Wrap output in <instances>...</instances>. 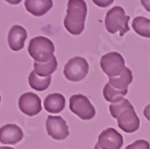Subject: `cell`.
<instances>
[{"label":"cell","mask_w":150,"mask_h":149,"mask_svg":"<svg viewBox=\"0 0 150 149\" xmlns=\"http://www.w3.org/2000/svg\"><path fill=\"white\" fill-rule=\"evenodd\" d=\"M87 4L84 0H68L64 26L69 34L78 36L84 31Z\"/></svg>","instance_id":"1"},{"label":"cell","mask_w":150,"mask_h":149,"mask_svg":"<svg viewBox=\"0 0 150 149\" xmlns=\"http://www.w3.org/2000/svg\"><path fill=\"white\" fill-rule=\"evenodd\" d=\"M55 45L53 41L43 36L33 38L28 45V54L36 62H46L54 57Z\"/></svg>","instance_id":"2"},{"label":"cell","mask_w":150,"mask_h":149,"mask_svg":"<svg viewBox=\"0 0 150 149\" xmlns=\"http://www.w3.org/2000/svg\"><path fill=\"white\" fill-rule=\"evenodd\" d=\"M130 17L126 15L124 9L121 6H115L109 10L105 17V28L106 31L110 34H115L120 32V36L125 35L129 32V22Z\"/></svg>","instance_id":"3"},{"label":"cell","mask_w":150,"mask_h":149,"mask_svg":"<svg viewBox=\"0 0 150 149\" xmlns=\"http://www.w3.org/2000/svg\"><path fill=\"white\" fill-rule=\"evenodd\" d=\"M69 108L76 116L84 121L91 120L96 116V108L84 94L71 96L69 99Z\"/></svg>","instance_id":"4"},{"label":"cell","mask_w":150,"mask_h":149,"mask_svg":"<svg viewBox=\"0 0 150 149\" xmlns=\"http://www.w3.org/2000/svg\"><path fill=\"white\" fill-rule=\"evenodd\" d=\"M89 65L87 61L82 57H74L65 64L64 74L65 78L71 82H78L81 81L87 76Z\"/></svg>","instance_id":"5"},{"label":"cell","mask_w":150,"mask_h":149,"mask_svg":"<svg viewBox=\"0 0 150 149\" xmlns=\"http://www.w3.org/2000/svg\"><path fill=\"white\" fill-rule=\"evenodd\" d=\"M101 68L108 77H117L125 68V60L121 54L115 52L108 53L101 58Z\"/></svg>","instance_id":"6"},{"label":"cell","mask_w":150,"mask_h":149,"mask_svg":"<svg viewBox=\"0 0 150 149\" xmlns=\"http://www.w3.org/2000/svg\"><path fill=\"white\" fill-rule=\"evenodd\" d=\"M117 120H118V126L120 127V129L127 133H132L140 128V119L132 104L128 105L125 109L122 110L117 117Z\"/></svg>","instance_id":"7"},{"label":"cell","mask_w":150,"mask_h":149,"mask_svg":"<svg viewBox=\"0 0 150 149\" xmlns=\"http://www.w3.org/2000/svg\"><path fill=\"white\" fill-rule=\"evenodd\" d=\"M46 131L53 139L61 141L68 137V126L65 120L59 116H48L46 120Z\"/></svg>","instance_id":"8"},{"label":"cell","mask_w":150,"mask_h":149,"mask_svg":"<svg viewBox=\"0 0 150 149\" xmlns=\"http://www.w3.org/2000/svg\"><path fill=\"white\" fill-rule=\"evenodd\" d=\"M124 143L122 134L115 128L103 130L98 138V144L102 149H121Z\"/></svg>","instance_id":"9"},{"label":"cell","mask_w":150,"mask_h":149,"mask_svg":"<svg viewBox=\"0 0 150 149\" xmlns=\"http://www.w3.org/2000/svg\"><path fill=\"white\" fill-rule=\"evenodd\" d=\"M19 109L26 116H36L42 110L41 100L36 94L33 92H25L19 98L18 101Z\"/></svg>","instance_id":"10"},{"label":"cell","mask_w":150,"mask_h":149,"mask_svg":"<svg viewBox=\"0 0 150 149\" xmlns=\"http://www.w3.org/2000/svg\"><path fill=\"white\" fill-rule=\"evenodd\" d=\"M23 131L16 124H6L0 128V142L2 144L15 145L22 140Z\"/></svg>","instance_id":"11"},{"label":"cell","mask_w":150,"mask_h":149,"mask_svg":"<svg viewBox=\"0 0 150 149\" xmlns=\"http://www.w3.org/2000/svg\"><path fill=\"white\" fill-rule=\"evenodd\" d=\"M28 38V32L21 25H14L8 36V42L11 50L18 52L23 48L25 40Z\"/></svg>","instance_id":"12"},{"label":"cell","mask_w":150,"mask_h":149,"mask_svg":"<svg viewBox=\"0 0 150 149\" xmlns=\"http://www.w3.org/2000/svg\"><path fill=\"white\" fill-rule=\"evenodd\" d=\"M53 0H25L24 5L28 13L36 17L45 15L53 8Z\"/></svg>","instance_id":"13"},{"label":"cell","mask_w":150,"mask_h":149,"mask_svg":"<svg viewBox=\"0 0 150 149\" xmlns=\"http://www.w3.org/2000/svg\"><path fill=\"white\" fill-rule=\"evenodd\" d=\"M65 107V98L61 94H50L44 100V108L50 114H59Z\"/></svg>","instance_id":"14"},{"label":"cell","mask_w":150,"mask_h":149,"mask_svg":"<svg viewBox=\"0 0 150 149\" xmlns=\"http://www.w3.org/2000/svg\"><path fill=\"white\" fill-rule=\"evenodd\" d=\"M133 80L132 72L129 67H125L124 70L117 77H111L108 80V83L115 88L118 89H128L129 84H131Z\"/></svg>","instance_id":"15"},{"label":"cell","mask_w":150,"mask_h":149,"mask_svg":"<svg viewBox=\"0 0 150 149\" xmlns=\"http://www.w3.org/2000/svg\"><path fill=\"white\" fill-rule=\"evenodd\" d=\"M58 67V61L54 56L46 62H34V70L41 77H50L56 72Z\"/></svg>","instance_id":"16"},{"label":"cell","mask_w":150,"mask_h":149,"mask_svg":"<svg viewBox=\"0 0 150 149\" xmlns=\"http://www.w3.org/2000/svg\"><path fill=\"white\" fill-rule=\"evenodd\" d=\"M127 92L128 89H118V88L112 87L107 82L104 86V89H103V96H104V99L107 102L113 104V103H118L122 101L124 97L127 94Z\"/></svg>","instance_id":"17"},{"label":"cell","mask_w":150,"mask_h":149,"mask_svg":"<svg viewBox=\"0 0 150 149\" xmlns=\"http://www.w3.org/2000/svg\"><path fill=\"white\" fill-rule=\"evenodd\" d=\"M52 82V78L50 77H41L35 70L30 72L28 76V84L30 85L33 89L38 90V92H43V90L47 89L48 86Z\"/></svg>","instance_id":"18"},{"label":"cell","mask_w":150,"mask_h":149,"mask_svg":"<svg viewBox=\"0 0 150 149\" xmlns=\"http://www.w3.org/2000/svg\"><path fill=\"white\" fill-rule=\"evenodd\" d=\"M132 28L138 35L150 38V19L143 16L135 17L132 21Z\"/></svg>","instance_id":"19"},{"label":"cell","mask_w":150,"mask_h":149,"mask_svg":"<svg viewBox=\"0 0 150 149\" xmlns=\"http://www.w3.org/2000/svg\"><path fill=\"white\" fill-rule=\"evenodd\" d=\"M125 149H150V145L146 140H138L128 145Z\"/></svg>","instance_id":"20"},{"label":"cell","mask_w":150,"mask_h":149,"mask_svg":"<svg viewBox=\"0 0 150 149\" xmlns=\"http://www.w3.org/2000/svg\"><path fill=\"white\" fill-rule=\"evenodd\" d=\"M113 1L115 0H93V2L100 8H106V6L111 4Z\"/></svg>","instance_id":"21"},{"label":"cell","mask_w":150,"mask_h":149,"mask_svg":"<svg viewBox=\"0 0 150 149\" xmlns=\"http://www.w3.org/2000/svg\"><path fill=\"white\" fill-rule=\"evenodd\" d=\"M141 3L145 8V10L150 13V0H141Z\"/></svg>","instance_id":"22"},{"label":"cell","mask_w":150,"mask_h":149,"mask_svg":"<svg viewBox=\"0 0 150 149\" xmlns=\"http://www.w3.org/2000/svg\"><path fill=\"white\" fill-rule=\"evenodd\" d=\"M144 116H145V118L148 121H150V104H148L147 106L145 107V109H144Z\"/></svg>","instance_id":"23"},{"label":"cell","mask_w":150,"mask_h":149,"mask_svg":"<svg viewBox=\"0 0 150 149\" xmlns=\"http://www.w3.org/2000/svg\"><path fill=\"white\" fill-rule=\"evenodd\" d=\"M6 2H8L10 4H14V5H16V4H19V3L22 1V0H5Z\"/></svg>","instance_id":"24"},{"label":"cell","mask_w":150,"mask_h":149,"mask_svg":"<svg viewBox=\"0 0 150 149\" xmlns=\"http://www.w3.org/2000/svg\"><path fill=\"white\" fill-rule=\"evenodd\" d=\"M93 149H102V148H101V147L99 146V144H98V143H97V144L95 145V148H93Z\"/></svg>","instance_id":"25"},{"label":"cell","mask_w":150,"mask_h":149,"mask_svg":"<svg viewBox=\"0 0 150 149\" xmlns=\"http://www.w3.org/2000/svg\"><path fill=\"white\" fill-rule=\"evenodd\" d=\"M0 149H15V148H12V147H0Z\"/></svg>","instance_id":"26"},{"label":"cell","mask_w":150,"mask_h":149,"mask_svg":"<svg viewBox=\"0 0 150 149\" xmlns=\"http://www.w3.org/2000/svg\"><path fill=\"white\" fill-rule=\"evenodd\" d=\"M0 101H1V96H0Z\"/></svg>","instance_id":"27"}]
</instances>
